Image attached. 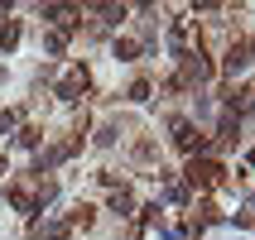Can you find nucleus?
Returning <instances> with one entry per match:
<instances>
[{
  "mask_svg": "<svg viewBox=\"0 0 255 240\" xmlns=\"http://www.w3.org/2000/svg\"><path fill=\"white\" fill-rule=\"evenodd\" d=\"M217 178H222V163H217V159H193V163H188V183L193 187H212Z\"/></svg>",
  "mask_w": 255,
  "mask_h": 240,
  "instance_id": "1",
  "label": "nucleus"
},
{
  "mask_svg": "<svg viewBox=\"0 0 255 240\" xmlns=\"http://www.w3.org/2000/svg\"><path fill=\"white\" fill-rule=\"evenodd\" d=\"M173 144H178V149H188V154H193V149H207V140H202L188 120H173Z\"/></svg>",
  "mask_w": 255,
  "mask_h": 240,
  "instance_id": "2",
  "label": "nucleus"
},
{
  "mask_svg": "<svg viewBox=\"0 0 255 240\" xmlns=\"http://www.w3.org/2000/svg\"><path fill=\"white\" fill-rule=\"evenodd\" d=\"M82 91H87V68H77L72 77L58 82V96H63V101H82Z\"/></svg>",
  "mask_w": 255,
  "mask_h": 240,
  "instance_id": "3",
  "label": "nucleus"
},
{
  "mask_svg": "<svg viewBox=\"0 0 255 240\" xmlns=\"http://www.w3.org/2000/svg\"><path fill=\"white\" fill-rule=\"evenodd\" d=\"M246 63H251V48H246V43H231V53H227V72H246Z\"/></svg>",
  "mask_w": 255,
  "mask_h": 240,
  "instance_id": "4",
  "label": "nucleus"
},
{
  "mask_svg": "<svg viewBox=\"0 0 255 240\" xmlns=\"http://www.w3.org/2000/svg\"><path fill=\"white\" fill-rule=\"evenodd\" d=\"M111 212H121V216L135 212V197H130V187H116V192H111Z\"/></svg>",
  "mask_w": 255,
  "mask_h": 240,
  "instance_id": "5",
  "label": "nucleus"
},
{
  "mask_svg": "<svg viewBox=\"0 0 255 240\" xmlns=\"http://www.w3.org/2000/svg\"><path fill=\"white\" fill-rule=\"evenodd\" d=\"M43 240H68V221H43V226H34Z\"/></svg>",
  "mask_w": 255,
  "mask_h": 240,
  "instance_id": "6",
  "label": "nucleus"
},
{
  "mask_svg": "<svg viewBox=\"0 0 255 240\" xmlns=\"http://www.w3.org/2000/svg\"><path fill=\"white\" fill-rule=\"evenodd\" d=\"M116 58H121V63H135V58H140V43L135 39H116Z\"/></svg>",
  "mask_w": 255,
  "mask_h": 240,
  "instance_id": "7",
  "label": "nucleus"
},
{
  "mask_svg": "<svg viewBox=\"0 0 255 240\" xmlns=\"http://www.w3.org/2000/svg\"><path fill=\"white\" fill-rule=\"evenodd\" d=\"M14 43H19V24H14V19H5V24H0V48L10 53Z\"/></svg>",
  "mask_w": 255,
  "mask_h": 240,
  "instance_id": "8",
  "label": "nucleus"
},
{
  "mask_svg": "<svg viewBox=\"0 0 255 240\" xmlns=\"http://www.w3.org/2000/svg\"><path fill=\"white\" fill-rule=\"evenodd\" d=\"M126 96H130V101H149V82H144V77H140V82H130Z\"/></svg>",
  "mask_w": 255,
  "mask_h": 240,
  "instance_id": "9",
  "label": "nucleus"
},
{
  "mask_svg": "<svg viewBox=\"0 0 255 240\" xmlns=\"http://www.w3.org/2000/svg\"><path fill=\"white\" fill-rule=\"evenodd\" d=\"M72 226H92V207H77L72 212Z\"/></svg>",
  "mask_w": 255,
  "mask_h": 240,
  "instance_id": "10",
  "label": "nucleus"
},
{
  "mask_svg": "<svg viewBox=\"0 0 255 240\" xmlns=\"http://www.w3.org/2000/svg\"><path fill=\"white\" fill-rule=\"evenodd\" d=\"M135 159H154V140H140V144H135Z\"/></svg>",
  "mask_w": 255,
  "mask_h": 240,
  "instance_id": "11",
  "label": "nucleus"
}]
</instances>
